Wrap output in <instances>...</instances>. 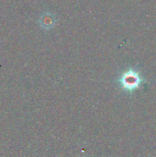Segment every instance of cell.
I'll use <instances>...</instances> for the list:
<instances>
[{"instance_id": "1", "label": "cell", "mask_w": 156, "mask_h": 157, "mask_svg": "<svg viewBox=\"0 0 156 157\" xmlns=\"http://www.w3.org/2000/svg\"><path fill=\"white\" fill-rule=\"evenodd\" d=\"M143 82L144 79L142 77L139 72L133 69L126 71L120 78L121 86L124 89L128 91H134L136 89H139L140 86H142V85L143 84Z\"/></svg>"}]
</instances>
